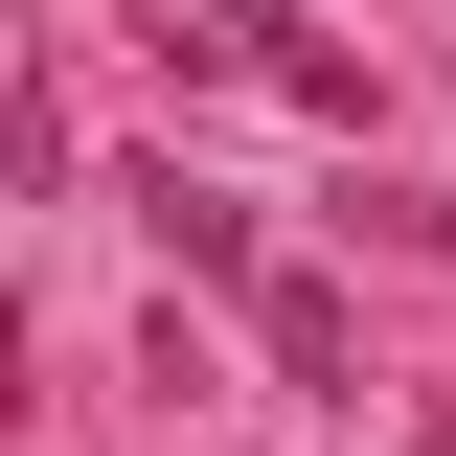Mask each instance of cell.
Returning <instances> with one entry per match:
<instances>
[{"instance_id": "cell-1", "label": "cell", "mask_w": 456, "mask_h": 456, "mask_svg": "<svg viewBox=\"0 0 456 456\" xmlns=\"http://www.w3.org/2000/svg\"><path fill=\"white\" fill-rule=\"evenodd\" d=\"M160 69H274L297 114H342V137H365V46H320L297 0H160Z\"/></svg>"}, {"instance_id": "cell-2", "label": "cell", "mask_w": 456, "mask_h": 456, "mask_svg": "<svg viewBox=\"0 0 456 456\" xmlns=\"http://www.w3.org/2000/svg\"><path fill=\"white\" fill-rule=\"evenodd\" d=\"M137 228H160V251H183V274H228V297H274V251H251V206H228V183H137Z\"/></svg>"}, {"instance_id": "cell-3", "label": "cell", "mask_w": 456, "mask_h": 456, "mask_svg": "<svg viewBox=\"0 0 456 456\" xmlns=\"http://www.w3.org/2000/svg\"><path fill=\"white\" fill-rule=\"evenodd\" d=\"M251 342H274V388H342V297H320V274H274V297H251Z\"/></svg>"}]
</instances>
